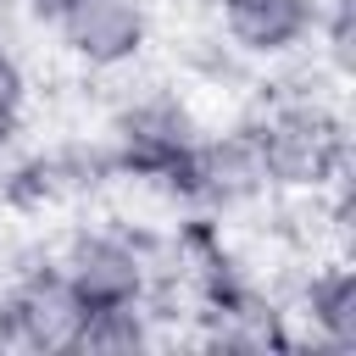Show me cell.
Instances as JSON below:
<instances>
[{"mask_svg":"<svg viewBox=\"0 0 356 356\" xmlns=\"http://www.w3.org/2000/svg\"><path fill=\"white\" fill-rule=\"evenodd\" d=\"M33 28L56 61L78 78H100L150 56L156 11L150 0H33Z\"/></svg>","mask_w":356,"mask_h":356,"instance_id":"obj_1","label":"cell"},{"mask_svg":"<svg viewBox=\"0 0 356 356\" xmlns=\"http://www.w3.org/2000/svg\"><path fill=\"white\" fill-rule=\"evenodd\" d=\"M44 261L67 278V289L83 306H111V300H139L150 289L145 245L139 234L106 222L100 211H78L44 234Z\"/></svg>","mask_w":356,"mask_h":356,"instance_id":"obj_2","label":"cell"},{"mask_svg":"<svg viewBox=\"0 0 356 356\" xmlns=\"http://www.w3.org/2000/svg\"><path fill=\"white\" fill-rule=\"evenodd\" d=\"M184 200L195 217H211V222H234V217H250L273 200V184H267V167H261V150L239 122H217V128H200V139L178 156L172 167Z\"/></svg>","mask_w":356,"mask_h":356,"instance_id":"obj_3","label":"cell"},{"mask_svg":"<svg viewBox=\"0 0 356 356\" xmlns=\"http://www.w3.org/2000/svg\"><path fill=\"white\" fill-rule=\"evenodd\" d=\"M83 300L67 289V278L39 256L17 273H0V350H33V356H72Z\"/></svg>","mask_w":356,"mask_h":356,"instance_id":"obj_4","label":"cell"},{"mask_svg":"<svg viewBox=\"0 0 356 356\" xmlns=\"http://www.w3.org/2000/svg\"><path fill=\"white\" fill-rule=\"evenodd\" d=\"M189 345L195 350H228V356H267L284 350V300L261 284L217 278L200 289L195 317H189Z\"/></svg>","mask_w":356,"mask_h":356,"instance_id":"obj_5","label":"cell"},{"mask_svg":"<svg viewBox=\"0 0 356 356\" xmlns=\"http://www.w3.org/2000/svg\"><path fill=\"white\" fill-rule=\"evenodd\" d=\"M200 11L256 67H273V61L306 50L312 28H317V6L312 0H200Z\"/></svg>","mask_w":356,"mask_h":356,"instance_id":"obj_6","label":"cell"},{"mask_svg":"<svg viewBox=\"0 0 356 356\" xmlns=\"http://www.w3.org/2000/svg\"><path fill=\"white\" fill-rule=\"evenodd\" d=\"M134 350H161V323L150 300H111V306H83L72 356H134Z\"/></svg>","mask_w":356,"mask_h":356,"instance_id":"obj_7","label":"cell"},{"mask_svg":"<svg viewBox=\"0 0 356 356\" xmlns=\"http://www.w3.org/2000/svg\"><path fill=\"white\" fill-rule=\"evenodd\" d=\"M33 106H39V78H33V61H28L22 39H11V33L0 28V139L28 134Z\"/></svg>","mask_w":356,"mask_h":356,"instance_id":"obj_8","label":"cell"},{"mask_svg":"<svg viewBox=\"0 0 356 356\" xmlns=\"http://www.w3.org/2000/svg\"><path fill=\"white\" fill-rule=\"evenodd\" d=\"M0 28L6 33H28L33 28V0H0Z\"/></svg>","mask_w":356,"mask_h":356,"instance_id":"obj_9","label":"cell"}]
</instances>
